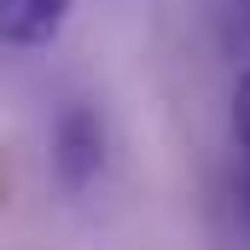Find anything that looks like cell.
Segmentation results:
<instances>
[{"instance_id":"6da1fadb","label":"cell","mask_w":250,"mask_h":250,"mask_svg":"<svg viewBox=\"0 0 250 250\" xmlns=\"http://www.w3.org/2000/svg\"><path fill=\"white\" fill-rule=\"evenodd\" d=\"M47 163H53V181H59L64 192H87L105 175V117H99L93 105L70 99L59 117H53Z\"/></svg>"},{"instance_id":"7a4b0ae2","label":"cell","mask_w":250,"mask_h":250,"mask_svg":"<svg viewBox=\"0 0 250 250\" xmlns=\"http://www.w3.org/2000/svg\"><path fill=\"white\" fill-rule=\"evenodd\" d=\"M70 23V0H0V41L6 47H47Z\"/></svg>"},{"instance_id":"3957f363","label":"cell","mask_w":250,"mask_h":250,"mask_svg":"<svg viewBox=\"0 0 250 250\" xmlns=\"http://www.w3.org/2000/svg\"><path fill=\"white\" fill-rule=\"evenodd\" d=\"M233 134H239V146L250 151V70L239 76V87H233Z\"/></svg>"},{"instance_id":"277c9868","label":"cell","mask_w":250,"mask_h":250,"mask_svg":"<svg viewBox=\"0 0 250 250\" xmlns=\"http://www.w3.org/2000/svg\"><path fill=\"white\" fill-rule=\"evenodd\" d=\"M239 204H245V221H250V169H245V187H239Z\"/></svg>"}]
</instances>
